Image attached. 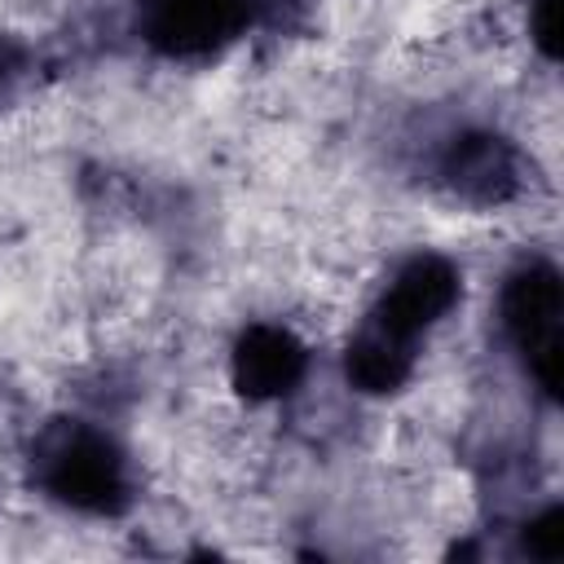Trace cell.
<instances>
[{"label":"cell","mask_w":564,"mask_h":564,"mask_svg":"<svg viewBox=\"0 0 564 564\" xmlns=\"http://www.w3.org/2000/svg\"><path fill=\"white\" fill-rule=\"evenodd\" d=\"M560 313H564L560 269L546 256H529L502 278L498 286L502 344L516 352L520 370L546 401H555L560 392Z\"/></svg>","instance_id":"cell-2"},{"label":"cell","mask_w":564,"mask_h":564,"mask_svg":"<svg viewBox=\"0 0 564 564\" xmlns=\"http://www.w3.org/2000/svg\"><path fill=\"white\" fill-rule=\"evenodd\" d=\"M132 13L137 35L154 53L172 62H194L238 40L247 22L264 13V0H132Z\"/></svg>","instance_id":"cell-3"},{"label":"cell","mask_w":564,"mask_h":564,"mask_svg":"<svg viewBox=\"0 0 564 564\" xmlns=\"http://www.w3.org/2000/svg\"><path fill=\"white\" fill-rule=\"evenodd\" d=\"M308 379V344L282 322H251L229 348V383L247 405H273Z\"/></svg>","instance_id":"cell-4"},{"label":"cell","mask_w":564,"mask_h":564,"mask_svg":"<svg viewBox=\"0 0 564 564\" xmlns=\"http://www.w3.org/2000/svg\"><path fill=\"white\" fill-rule=\"evenodd\" d=\"M520 546L524 555L533 560H560V546H564V529H560V507L546 502L542 511H533L520 529Z\"/></svg>","instance_id":"cell-5"},{"label":"cell","mask_w":564,"mask_h":564,"mask_svg":"<svg viewBox=\"0 0 564 564\" xmlns=\"http://www.w3.org/2000/svg\"><path fill=\"white\" fill-rule=\"evenodd\" d=\"M31 480L48 502L75 516L110 520L132 502V458L88 419H62L35 432Z\"/></svg>","instance_id":"cell-1"}]
</instances>
